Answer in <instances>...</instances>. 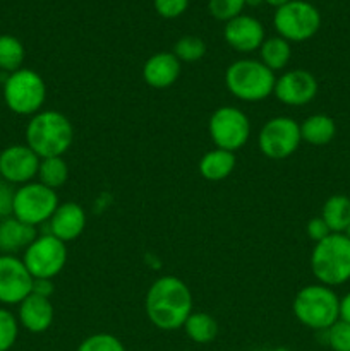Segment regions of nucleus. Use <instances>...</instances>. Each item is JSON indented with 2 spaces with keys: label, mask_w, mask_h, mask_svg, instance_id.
Wrapping results in <instances>:
<instances>
[{
  "label": "nucleus",
  "mask_w": 350,
  "mask_h": 351,
  "mask_svg": "<svg viewBox=\"0 0 350 351\" xmlns=\"http://www.w3.org/2000/svg\"><path fill=\"white\" fill-rule=\"evenodd\" d=\"M78 351H126V346L117 336L108 332H96L82 339Z\"/></svg>",
  "instance_id": "c85d7f7f"
},
{
  "label": "nucleus",
  "mask_w": 350,
  "mask_h": 351,
  "mask_svg": "<svg viewBox=\"0 0 350 351\" xmlns=\"http://www.w3.org/2000/svg\"><path fill=\"white\" fill-rule=\"evenodd\" d=\"M223 38L230 48L240 51V53H250V51L259 50L263 41L266 40L261 21L253 16H246V14H240L225 23Z\"/></svg>",
  "instance_id": "2eb2a0df"
},
{
  "label": "nucleus",
  "mask_w": 350,
  "mask_h": 351,
  "mask_svg": "<svg viewBox=\"0 0 350 351\" xmlns=\"http://www.w3.org/2000/svg\"><path fill=\"white\" fill-rule=\"evenodd\" d=\"M345 235H347V237H349V239H350V225H349V228H347V232H345Z\"/></svg>",
  "instance_id": "58836bf2"
},
{
  "label": "nucleus",
  "mask_w": 350,
  "mask_h": 351,
  "mask_svg": "<svg viewBox=\"0 0 350 351\" xmlns=\"http://www.w3.org/2000/svg\"><path fill=\"white\" fill-rule=\"evenodd\" d=\"M295 319L312 331H326L340 319V298L321 283L301 288L292 302Z\"/></svg>",
  "instance_id": "7ed1b4c3"
},
{
  "label": "nucleus",
  "mask_w": 350,
  "mask_h": 351,
  "mask_svg": "<svg viewBox=\"0 0 350 351\" xmlns=\"http://www.w3.org/2000/svg\"><path fill=\"white\" fill-rule=\"evenodd\" d=\"M54 315L55 311L50 298L36 293H30L17 305L19 326L33 335H41V332L48 331L54 322Z\"/></svg>",
  "instance_id": "dca6fc26"
},
{
  "label": "nucleus",
  "mask_w": 350,
  "mask_h": 351,
  "mask_svg": "<svg viewBox=\"0 0 350 351\" xmlns=\"http://www.w3.org/2000/svg\"><path fill=\"white\" fill-rule=\"evenodd\" d=\"M326 343L331 351H350V324L345 321H336L329 329L323 331Z\"/></svg>",
  "instance_id": "7c9ffc66"
},
{
  "label": "nucleus",
  "mask_w": 350,
  "mask_h": 351,
  "mask_svg": "<svg viewBox=\"0 0 350 351\" xmlns=\"http://www.w3.org/2000/svg\"><path fill=\"white\" fill-rule=\"evenodd\" d=\"M48 228H50V235L55 239L62 240L64 243L72 242L86 228V213L78 202H60L58 208L55 209L54 216L48 221Z\"/></svg>",
  "instance_id": "f3484780"
},
{
  "label": "nucleus",
  "mask_w": 350,
  "mask_h": 351,
  "mask_svg": "<svg viewBox=\"0 0 350 351\" xmlns=\"http://www.w3.org/2000/svg\"><path fill=\"white\" fill-rule=\"evenodd\" d=\"M261 62L266 65L270 71H283L292 58V48L287 40L281 36H271L263 41L259 48Z\"/></svg>",
  "instance_id": "b1692460"
},
{
  "label": "nucleus",
  "mask_w": 350,
  "mask_h": 351,
  "mask_svg": "<svg viewBox=\"0 0 350 351\" xmlns=\"http://www.w3.org/2000/svg\"><path fill=\"white\" fill-rule=\"evenodd\" d=\"M58 204V195L54 189L33 180L30 184L19 185L14 191L12 216L36 228L38 225L50 221Z\"/></svg>",
  "instance_id": "6e6552de"
},
{
  "label": "nucleus",
  "mask_w": 350,
  "mask_h": 351,
  "mask_svg": "<svg viewBox=\"0 0 350 351\" xmlns=\"http://www.w3.org/2000/svg\"><path fill=\"white\" fill-rule=\"evenodd\" d=\"M21 259L34 280H54L67 263V245L50 233H43L30 243Z\"/></svg>",
  "instance_id": "1a4fd4ad"
},
{
  "label": "nucleus",
  "mask_w": 350,
  "mask_h": 351,
  "mask_svg": "<svg viewBox=\"0 0 350 351\" xmlns=\"http://www.w3.org/2000/svg\"><path fill=\"white\" fill-rule=\"evenodd\" d=\"M24 137V144H27L40 160L64 156L74 141V127L64 113L57 110H41L30 119Z\"/></svg>",
  "instance_id": "f03ea898"
},
{
  "label": "nucleus",
  "mask_w": 350,
  "mask_h": 351,
  "mask_svg": "<svg viewBox=\"0 0 350 351\" xmlns=\"http://www.w3.org/2000/svg\"><path fill=\"white\" fill-rule=\"evenodd\" d=\"M244 2L249 7H259L261 3H264V0H244Z\"/></svg>",
  "instance_id": "4c0bfd02"
},
{
  "label": "nucleus",
  "mask_w": 350,
  "mask_h": 351,
  "mask_svg": "<svg viewBox=\"0 0 350 351\" xmlns=\"http://www.w3.org/2000/svg\"><path fill=\"white\" fill-rule=\"evenodd\" d=\"M36 237L34 226L26 225L14 216L0 219V254L16 256L17 252H24Z\"/></svg>",
  "instance_id": "6ab92c4d"
},
{
  "label": "nucleus",
  "mask_w": 350,
  "mask_h": 351,
  "mask_svg": "<svg viewBox=\"0 0 350 351\" xmlns=\"http://www.w3.org/2000/svg\"><path fill=\"white\" fill-rule=\"evenodd\" d=\"M237 158L235 153H230L225 149H215L208 151L205 156L199 160V173L205 180L209 182H222L226 177H230L233 170H235Z\"/></svg>",
  "instance_id": "aec40b11"
},
{
  "label": "nucleus",
  "mask_w": 350,
  "mask_h": 351,
  "mask_svg": "<svg viewBox=\"0 0 350 351\" xmlns=\"http://www.w3.org/2000/svg\"><path fill=\"white\" fill-rule=\"evenodd\" d=\"M340 321H345L350 324V291L340 298Z\"/></svg>",
  "instance_id": "c9c22d12"
},
{
  "label": "nucleus",
  "mask_w": 350,
  "mask_h": 351,
  "mask_svg": "<svg viewBox=\"0 0 350 351\" xmlns=\"http://www.w3.org/2000/svg\"><path fill=\"white\" fill-rule=\"evenodd\" d=\"M172 53L182 62H198L205 57L206 53V43L199 36H192V34H185V36L178 38L177 43L174 45V51Z\"/></svg>",
  "instance_id": "bb28decb"
},
{
  "label": "nucleus",
  "mask_w": 350,
  "mask_h": 351,
  "mask_svg": "<svg viewBox=\"0 0 350 351\" xmlns=\"http://www.w3.org/2000/svg\"><path fill=\"white\" fill-rule=\"evenodd\" d=\"M311 271L318 283L340 287L350 281V239L345 233H331L318 242L311 252Z\"/></svg>",
  "instance_id": "39448f33"
},
{
  "label": "nucleus",
  "mask_w": 350,
  "mask_h": 351,
  "mask_svg": "<svg viewBox=\"0 0 350 351\" xmlns=\"http://www.w3.org/2000/svg\"><path fill=\"white\" fill-rule=\"evenodd\" d=\"M305 233H307L309 239L312 240V242H321V240H325L326 237L331 235V230L328 228V225L325 223V219L321 218V216H316V218H311L307 221V225H305Z\"/></svg>",
  "instance_id": "473e14b6"
},
{
  "label": "nucleus",
  "mask_w": 350,
  "mask_h": 351,
  "mask_svg": "<svg viewBox=\"0 0 350 351\" xmlns=\"http://www.w3.org/2000/svg\"><path fill=\"white\" fill-rule=\"evenodd\" d=\"M34 278L23 259L9 254H0V305H19L33 291Z\"/></svg>",
  "instance_id": "f8f14e48"
},
{
  "label": "nucleus",
  "mask_w": 350,
  "mask_h": 351,
  "mask_svg": "<svg viewBox=\"0 0 350 351\" xmlns=\"http://www.w3.org/2000/svg\"><path fill=\"white\" fill-rule=\"evenodd\" d=\"M182 329L187 338L198 345H208L218 336V322L206 312H192Z\"/></svg>",
  "instance_id": "5701e85b"
},
{
  "label": "nucleus",
  "mask_w": 350,
  "mask_h": 351,
  "mask_svg": "<svg viewBox=\"0 0 350 351\" xmlns=\"http://www.w3.org/2000/svg\"><path fill=\"white\" fill-rule=\"evenodd\" d=\"M299 125H301L302 141L311 144V146H326L336 136L335 120L325 113H316V115L307 117Z\"/></svg>",
  "instance_id": "412c9836"
},
{
  "label": "nucleus",
  "mask_w": 350,
  "mask_h": 351,
  "mask_svg": "<svg viewBox=\"0 0 350 351\" xmlns=\"http://www.w3.org/2000/svg\"><path fill=\"white\" fill-rule=\"evenodd\" d=\"M182 64L172 51H158L143 65V79L154 89H167L178 81Z\"/></svg>",
  "instance_id": "a211bd4d"
},
{
  "label": "nucleus",
  "mask_w": 350,
  "mask_h": 351,
  "mask_svg": "<svg viewBox=\"0 0 350 351\" xmlns=\"http://www.w3.org/2000/svg\"><path fill=\"white\" fill-rule=\"evenodd\" d=\"M0 185H2V177H0Z\"/></svg>",
  "instance_id": "ea45409f"
},
{
  "label": "nucleus",
  "mask_w": 350,
  "mask_h": 351,
  "mask_svg": "<svg viewBox=\"0 0 350 351\" xmlns=\"http://www.w3.org/2000/svg\"><path fill=\"white\" fill-rule=\"evenodd\" d=\"M318 79L305 69L287 71L277 77L273 95L287 106H304L318 95Z\"/></svg>",
  "instance_id": "4468645a"
},
{
  "label": "nucleus",
  "mask_w": 350,
  "mask_h": 351,
  "mask_svg": "<svg viewBox=\"0 0 350 351\" xmlns=\"http://www.w3.org/2000/svg\"><path fill=\"white\" fill-rule=\"evenodd\" d=\"M208 132L218 149L235 153L250 137L249 117L237 106H220L209 117Z\"/></svg>",
  "instance_id": "9d476101"
},
{
  "label": "nucleus",
  "mask_w": 350,
  "mask_h": 351,
  "mask_svg": "<svg viewBox=\"0 0 350 351\" xmlns=\"http://www.w3.org/2000/svg\"><path fill=\"white\" fill-rule=\"evenodd\" d=\"M153 5L163 19H177L187 10L189 0H153Z\"/></svg>",
  "instance_id": "2f4dec72"
},
{
  "label": "nucleus",
  "mask_w": 350,
  "mask_h": 351,
  "mask_svg": "<svg viewBox=\"0 0 350 351\" xmlns=\"http://www.w3.org/2000/svg\"><path fill=\"white\" fill-rule=\"evenodd\" d=\"M31 293L50 298L51 293H54V283H51V280H34L33 291H31Z\"/></svg>",
  "instance_id": "f704fd0d"
},
{
  "label": "nucleus",
  "mask_w": 350,
  "mask_h": 351,
  "mask_svg": "<svg viewBox=\"0 0 350 351\" xmlns=\"http://www.w3.org/2000/svg\"><path fill=\"white\" fill-rule=\"evenodd\" d=\"M40 156L27 144H12L0 153V177L3 184L24 185L36 178Z\"/></svg>",
  "instance_id": "ddd939ff"
},
{
  "label": "nucleus",
  "mask_w": 350,
  "mask_h": 351,
  "mask_svg": "<svg viewBox=\"0 0 350 351\" xmlns=\"http://www.w3.org/2000/svg\"><path fill=\"white\" fill-rule=\"evenodd\" d=\"M246 7L244 0H208V10L215 19L229 23L233 17L240 16Z\"/></svg>",
  "instance_id": "c756f323"
},
{
  "label": "nucleus",
  "mask_w": 350,
  "mask_h": 351,
  "mask_svg": "<svg viewBox=\"0 0 350 351\" xmlns=\"http://www.w3.org/2000/svg\"><path fill=\"white\" fill-rule=\"evenodd\" d=\"M321 218L331 233H345L350 225V199L347 195H331L321 209Z\"/></svg>",
  "instance_id": "4be33fe9"
},
{
  "label": "nucleus",
  "mask_w": 350,
  "mask_h": 351,
  "mask_svg": "<svg viewBox=\"0 0 350 351\" xmlns=\"http://www.w3.org/2000/svg\"><path fill=\"white\" fill-rule=\"evenodd\" d=\"M36 178L40 184L47 185L48 189H54V191L62 187L69 178V167L65 163L64 156L43 158L40 161Z\"/></svg>",
  "instance_id": "a878e982"
},
{
  "label": "nucleus",
  "mask_w": 350,
  "mask_h": 351,
  "mask_svg": "<svg viewBox=\"0 0 350 351\" xmlns=\"http://www.w3.org/2000/svg\"><path fill=\"white\" fill-rule=\"evenodd\" d=\"M144 308L151 324L161 331L184 328L185 321L192 314L191 288L180 278H158L148 288Z\"/></svg>",
  "instance_id": "f257e3e1"
},
{
  "label": "nucleus",
  "mask_w": 350,
  "mask_h": 351,
  "mask_svg": "<svg viewBox=\"0 0 350 351\" xmlns=\"http://www.w3.org/2000/svg\"><path fill=\"white\" fill-rule=\"evenodd\" d=\"M2 96L10 112L21 117H33L41 112L47 101V84L38 72L23 67L7 74L2 84Z\"/></svg>",
  "instance_id": "423d86ee"
},
{
  "label": "nucleus",
  "mask_w": 350,
  "mask_h": 351,
  "mask_svg": "<svg viewBox=\"0 0 350 351\" xmlns=\"http://www.w3.org/2000/svg\"><path fill=\"white\" fill-rule=\"evenodd\" d=\"M14 208V189L9 184L0 185V219L12 216Z\"/></svg>",
  "instance_id": "72a5a7b5"
},
{
  "label": "nucleus",
  "mask_w": 350,
  "mask_h": 351,
  "mask_svg": "<svg viewBox=\"0 0 350 351\" xmlns=\"http://www.w3.org/2000/svg\"><path fill=\"white\" fill-rule=\"evenodd\" d=\"M287 2H290V0H264V3H268V5L275 7V9H278V7L285 5Z\"/></svg>",
  "instance_id": "e433bc0d"
},
{
  "label": "nucleus",
  "mask_w": 350,
  "mask_h": 351,
  "mask_svg": "<svg viewBox=\"0 0 350 351\" xmlns=\"http://www.w3.org/2000/svg\"><path fill=\"white\" fill-rule=\"evenodd\" d=\"M301 143V125L297 120L285 115L266 120L257 136L261 153L270 160H285L292 156Z\"/></svg>",
  "instance_id": "9b49d317"
},
{
  "label": "nucleus",
  "mask_w": 350,
  "mask_h": 351,
  "mask_svg": "<svg viewBox=\"0 0 350 351\" xmlns=\"http://www.w3.org/2000/svg\"><path fill=\"white\" fill-rule=\"evenodd\" d=\"M275 72L261 60L240 58L230 64L225 71V86L233 98L246 103L264 101L273 95Z\"/></svg>",
  "instance_id": "20e7f679"
},
{
  "label": "nucleus",
  "mask_w": 350,
  "mask_h": 351,
  "mask_svg": "<svg viewBox=\"0 0 350 351\" xmlns=\"http://www.w3.org/2000/svg\"><path fill=\"white\" fill-rule=\"evenodd\" d=\"M278 36L288 43H302L314 36L321 27V14L305 0H290L278 7L273 16Z\"/></svg>",
  "instance_id": "0eeeda50"
},
{
  "label": "nucleus",
  "mask_w": 350,
  "mask_h": 351,
  "mask_svg": "<svg viewBox=\"0 0 350 351\" xmlns=\"http://www.w3.org/2000/svg\"><path fill=\"white\" fill-rule=\"evenodd\" d=\"M26 50L19 38L12 34H0V71L5 74L23 69Z\"/></svg>",
  "instance_id": "393cba45"
},
{
  "label": "nucleus",
  "mask_w": 350,
  "mask_h": 351,
  "mask_svg": "<svg viewBox=\"0 0 350 351\" xmlns=\"http://www.w3.org/2000/svg\"><path fill=\"white\" fill-rule=\"evenodd\" d=\"M19 321L17 315L9 308L0 307V351H9L14 348L19 338Z\"/></svg>",
  "instance_id": "cd10ccee"
}]
</instances>
